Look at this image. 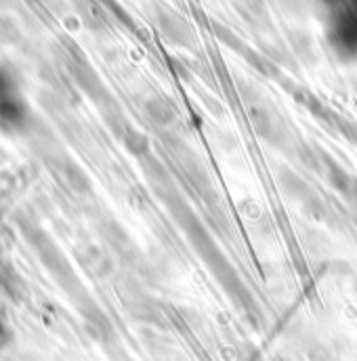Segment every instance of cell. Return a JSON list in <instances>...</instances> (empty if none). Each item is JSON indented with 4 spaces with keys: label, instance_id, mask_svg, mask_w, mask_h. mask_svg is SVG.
Masks as SVG:
<instances>
[{
    "label": "cell",
    "instance_id": "1",
    "mask_svg": "<svg viewBox=\"0 0 357 361\" xmlns=\"http://www.w3.org/2000/svg\"><path fill=\"white\" fill-rule=\"evenodd\" d=\"M145 114L160 128H169L171 124H175V120L178 118V109L177 105H175V101L169 99V97H164V94H158V97L147 99Z\"/></svg>",
    "mask_w": 357,
    "mask_h": 361
},
{
    "label": "cell",
    "instance_id": "2",
    "mask_svg": "<svg viewBox=\"0 0 357 361\" xmlns=\"http://www.w3.org/2000/svg\"><path fill=\"white\" fill-rule=\"evenodd\" d=\"M160 30L164 38L178 47H187L191 42V30L185 19H181L175 13H162L160 17Z\"/></svg>",
    "mask_w": 357,
    "mask_h": 361
},
{
    "label": "cell",
    "instance_id": "3",
    "mask_svg": "<svg viewBox=\"0 0 357 361\" xmlns=\"http://www.w3.org/2000/svg\"><path fill=\"white\" fill-rule=\"evenodd\" d=\"M124 143L135 156H147L150 154V139L139 130H128L124 137Z\"/></svg>",
    "mask_w": 357,
    "mask_h": 361
},
{
    "label": "cell",
    "instance_id": "4",
    "mask_svg": "<svg viewBox=\"0 0 357 361\" xmlns=\"http://www.w3.org/2000/svg\"><path fill=\"white\" fill-rule=\"evenodd\" d=\"M324 4H328V6H337V4H341L343 0H322Z\"/></svg>",
    "mask_w": 357,
    "mask_h": 361
}]
</instances>
